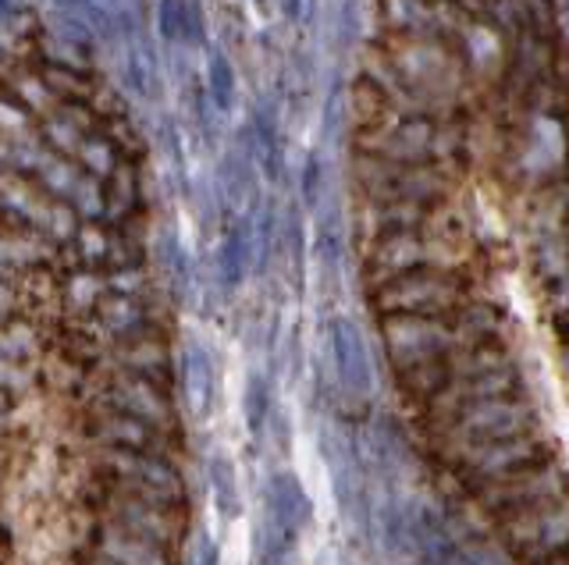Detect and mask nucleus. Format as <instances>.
Listing matches in <instances>:
<instances>
[{"instance_id": "1", "label": "nucleus", "mask_w": 569, "mask_h": 565, "mask_svg": "<svg viewBox=\"0 0 569 565\" xmlns=\"http://www.w3.org/2000/svg\"><path fill=\"white\" fill-rule=\"evenodd\" d=\"M292 458H296V476L302 491H307L310 505L317 508V519L328 523L335 516V498H331V473L325 466V458L313 448V441L307 434L296 437V448H292Z\"/></svg>"}, {"instance_id": "2", "label": "nucleus", "mask_w": 569, "mask_h": 565, "mask_svg": "<svg viewBox=\"0 0 569 565\" xmlns=\"http://www.w3.org/2000/svg\"><path fill=\"white\" fill-rule=\"evenodd\" d=\"M221 565H249V523L236 519L221 547Z\"/></svg>"}, {"instance_id": "3", "label": "nucleus", "mask_w": 569, "mask_h": 565, "mask_svg": "<svg viewBox=\"0 0 569 565\" xmlns=\"http://www.w3.org/2000/svg\"><path fill=\"white\" fill-rule=\"evenodd\" d=\"M556 410H559V434H562V445H566V455H569V402L556 395Z\"/></svg>"}]
</instances>
